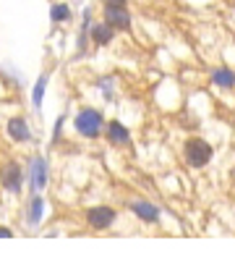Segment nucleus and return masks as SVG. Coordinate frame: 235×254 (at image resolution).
<instances>
[{"label":"nucleus","mask_w":235,"mask_h":254,"mask_svg":"<svg viewBox=\"0 0 235 254\" xmlns=\"http://www.w3.org/2000/svg\"><path fill=\"white\" fill-rule=\"evenodd\" d=\"M87 218H89V225H94V228H107L115 220V210H110V207H92L87 212Z\"/></svg>","instance_id":"4"},{"label":"nucleus","mask_w":235,"mask_h":254,"mask_svg":"<svg viewBox=\"0 0 235 254\" xmlns=\"http://www.w3.org/2000/svg\"><path fill=\"white\" fill-rule=\"evenodd\" d=\"M45 84H47V76H42L40 81H37V87H34V105H40V102H42V95H45Z\"/></svg>","instance_id":"14"},{"label":"nucleus","mask_w":235,"mask_h":254,"mask_svg":"<svg viewBox=\"0 0 235 254\" xmlns=\"http://www.w3.org/2000/svg\"><path fill=\"white\" fill-rule=\"evenodd\" d=\"M212 155H214V149H212V144H209V142H204V139H199V136L186 139L183 157H186V163H188V165H193V168H204V165L212 160Z\"/></svg>","instance_id":"1"},{"label":"nucleus","mask_w":235,"mask_h":254,"mask_svg":"<svg viewBox=\"0 0 235 254\" xmlns=\"http://www.w3.org/2000/svg\"><path fill=\"white\" fill-rule=\"evenodd\" d=\"M112 26L110 24H97V26H92V40L97 42V45H110L112 42Z\"/></svg>","instance_id":"10"},{"label":"nucleus","mask_w":235,"mask_h":254,"mask_svg":"<svg viewBox=\"0 0 235 254\" xmlns=\"http://www.w3.org/2000/svg\"><path fill=\"white\" fill-rule=\"evenodd\" d=\"M212 81L222 89H233L235 87V71L230 68H214L212 71Z\"/></svg>","instance_id":"8"},{"label":"nucleus","mask_w":235,"mask_h":254,"mask_svg":"<svg viewBox=\"0 0 235 254\" xmlns=\"http://www.w3.org/2000/svg\"><path fill=\"white\" fill-rule=\"evenodd\" d=\"M40 215H42V199H40V196H34V199H32V212H29L32 223L40 220Z\"/></svg>","instance_id":"13"},{"label":"nucleus","mask_w":235,"mask_h":254,"mask_svg":"<svg viewBox=\"0 0 235 254\" xmlns=\"http://www.w3.org/2000/svg\"><path fill=\"white\" fill-rule=\"evenodd\" d=\"M45 184H47V165H45L42 157H37L32 163V186H34V191L45 189Z\"/></svg>","instance_id":"7"},{"label":"nucleus","mask_w":235,"mask_h":254,"mask_svg":"<svg viewBox=\"0 0 235 254\" xmlns=\"http://www.w3.org/2000/svg\"><path fill=\"white\" fill-rule=\"evenodd\" d=\"M0 181H3L8 191H18L21 189V168L16 163H5L3 171H0Z\"/></svg>","instance_id":"3"},{"label":"nucleus","mask_w":235,"mask_h":254,"mask_svg":"<svg viewBox=\"0 0 235 254\" xmlns=\"http://www.w3.org/2000/svg\"><path fill=\"white\" fill-rule=\"evenodd\" d=\"M50 16H52V21H68V18H71V8L68 5H52Z\"/></svg>","instance_id":"12"},{"label":"nucleus","mask_w":235,"mask_h":254,"mask_svg":"<svg viewBox=\"0 0 235 254\" xmlns=\"http://www.w3.org/2000/svg\"><path fill=\"white\" fill-rule=\"evenodd\" d=\"M131 207H134V212L139 215L141 220H149V223L157 220V215H159V212H157V207H154V204H149V202H134Z\"/></svg>","instance_id":"11"},{"label":"nucleus","mask_w":235,"mask_h":254,"mask_svg":"<svg viewBox=\"0 0 235 254\" xmlns=\"http://www.w3.org/2000/svg\"><path fill=\"white\" fill-rule=\"evenodd\" d=\"M0 236H3V239H8V236H11V231H5V228H3V231H0Z\"/></svg>","instance_id":"16"},{"label":"nucleus","mask_w":235,"mask_h":254,"mask_svg":"<svg viewBox=\"0 0 235 254\" xmlns=\"http://www.w3.org/2000/svg\"><path fill=\"white\" fill-rule=\"evenodd\" d=\"M8 134L13 142H29V126L24 118H11L8 121Z\"/></svg>","instance_id":"6"},{"label":"nucleus","mask_w":235,"mask_h":254,"mask_svg":"<svg viewBox=\"0 0 235 254\" xmlns=\"http://www.w3.org/2000/svg\"><path fill=\"white\" fill-rule=\"evenodd\" d=\"M73 126H76V131L79 134H84V136H97L99 131H102V116L97 110H92V108H84L79 116H76V121H73Z\"/></svg>","instance_id":"2"},{"label":"nucleus","mask_w":235,"mask_h":254,"mask_svg":"<svg viewBox=\"0 0 235 254\" xmlns=\"http://www.w3.org/2000/svg\"><path fill=\"white\" fill-rule=\"evenodd\" d=\"M107 139H110L112 144H126V142H128V128H126L123 124H118V121H110Z\"/></svg>","instance_id":"9"},{"label":"nucleus","mask_w":235,"mask_h":254,"mask_svg":"<svg viewBox=\"0 0 235 254\" xmlns=\"http://www.w3.org/2000/svg\"><path fill=\"white\" fill-rule=\"evenodd\" d=\"M105 8H128V0H102Z\"/></svg>","instance_id":"15"},{"label":"nucleus","mask_w":235,"mask_h":254,"mask_svg":"<svg viewBox=\"0 0 235 254\" xmlns=\"http://www.w3.org/2000/svg\"><path fill=\"white\" fill-rule=\"evenodd\" d=\"M105 24H110L112 29H128L131 26L128 8H105Z\"/></svg>","instance_id":"5"}]
</instances>
